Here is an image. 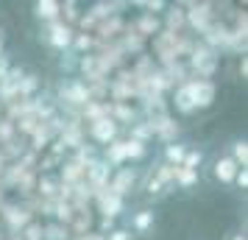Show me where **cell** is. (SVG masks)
<instances>
[{
    "label": "cell",
    "instance_id": "cell-9",
    "mask_svg": "<svg viewBox=\"0 0 248 240\" xmlns=\"http://www.w3.org/2000/svg\"><path fill=\"white\" fill-rule=\"evenodd\" d=\"M179 106L184 109V112L195 109V106H192V98H190V87H181V90H179Z\"/></svg>",
    "mask_w": 248,
    "mask_h": 240
},
{
    "label": "cell",
    "instance_id": "cell-13",
    "mask_svg": "<svg viewBox=\"0 0 248 240\" xmlns=\"http://www.w3.org/2000/svg\"><path fill=\"white\" fill-rule=\"evenodd\" d=\"M128 238H131L128 232H114V235H112V238H109V240H128Z\"/></svg>",
    "mask_w": 248,
    "mask_h": 240
},
{
    "label": "cell",
    "instance_id": "cell-7",
    "mask_svg": "<svg viewBox=\"0 0 248 240\" xmlns=\"http://www.w3.org/2000/svg\"><path fill=\"white\" fill-rule=\"evenodd\" d=\"M184 157H187V145H181V143L168 145V151H165V160L170 165H179V168H181V162H184Z\"/></svg>",
    "mask_w": 248,
    "mask_h": 240
},
{
    "label": "cell",
    "instance_id": "cell-10",
    "mask_svg": "<svg viewBox=\"0 0 248 240\" xmlns=\"http://www.w3.org/2000/svg\"><path fill=\"white\" fill-rule=\"evenodd\" d=\"M123 151H125V157H142V154H145V148H142L140 143H128Z\"/></svg>",
    "mask_w": 248,
    "mask_h": 240
},
{
    "label": "cell",
    "instance_id": "cell-1",
    "mask_svg": "<svg viewBox=\"0 0 248 240\" xmlns=\"http://www.w3.org/2000/svg\"><path fill=\"white\" fill-rule=\"evenodd\" d=\"M237 171H240V165H237L229 154H220V157H215V162H212V179L217 184H234V179H237Z\"/></svg>",
    "mask_w": 248,
    "mask_h": 240
},
{
    "label": "cell",
    "instance_id": "cell-3",
    "mask_svg": "<svg viewBox=\"0 0 248 240\" xmlns=\"http://www.w3.org/2000/svg\"><path fill=\"white\" fill-rule=\"evenodd\" d=\"M190 87V98H192V106H209L212 103V95H215V87L206 84V81H198V84H187Z\"/></svg>",
    "mask_w": 248,
    "mask_h": 240
},
{
    "label": "cell",
    "instance_id": "cell-11",
    "mask_svg": "<svg viewBox=\"0 0 248 240\" xmlns=\"http://www.w3.org/2000/svg\"><path fill=\"white\" fill-rule=\"evenodd\" d=\"M234 184H237V187H243V190L248 187V168H240V171H237V179H234Z\"/></svg>",
    "mask_w": 248,
    "mask_h": 240
},
{
    "label": "cell",
    "instance_id": "cell-8",
    "mask_svg": "<svg viewBox=\"0 0 248 240\" xmlns=\"http://www.w3.org/2000/svg\"><path fill=\"white\" fill-rule=\"evenodd\" d=\"M151 224H154V212H151V209H142V212L134 218V229L137 232H145Z\"/></svg>",
    "mask_w": 248,
    "mask_h": 240
},
{
    "label": "cell",
    "instance_id": "cell-4",
    "mask_svg": "<svg viewBox=\"0 0 248 240\" xmlns=\"http://www.w3.org/2000/svg\"><path fill=\"white\" fill-rule=\"evenodd\" d=\"M92 137L98 140V143H103V145H109L117 137V126H114L112 120H101V123L92 126Z\"/></svg>",
    "mask_w": 248,
    "mask_h": 240
},
{
    "label": "cell",
    "instance_id": "cell-12",
    "mask_svg": "<svg viewBox=\"0 0 248 240\" xmlns=\"http://www.w3.org/2000/svg\"><path fill=\"white\" fill-rule=\"evenodd\" d=\"M226 240H248V238H246V232L234 229V232H229V235H226Z\"/></svg>",
    "mask_w": 248,
    "mask_h": 240
},
{
    "label": "cell",
    "instance_id": "cell-5",
    "mask_svg": "<svg viewBox=\"0 0 248 240\" xmlns=\"http://www.w3.org/2000/svg\"><path fill=\"white\" fill-rule=\"evenodd\" d=\"M36 17H39V20H47V23H56V17H59V3H53V0L36 3Z\"/></svg>",
    "mask_w": 248,
    "mask_h": 240
},
{
    "label": "cell",
    "instance_id": "cell-2",
    "mask_svg": "<svg viewBox=\"0 0 248 240\" xmlns=\"http://www.w3.org/2000/svg\"><path fill=\"white\" fill-rule=\"evenodd\" d=\"M73 42V31H70L64 23H50V28H47V45L59 48V50H64V48Z\"/></svg>",
    "mask_w": 248,
    "mask_h": 240
},
{
    "label": "cell",
    "instance_id": "cell-6",
    "mask_svg": "<svg viewBox=\"0 0 248 240\" xmlns=\"http://www.w3.org/2000/svg\"><path fill=\"white\" fill-rule=\"evenodd\" d=\"M229 157H232L240 168H248V143L246 140H237L234 145H232V154H229Z\"/></svg>",
    "mask_w": 248,
    "mask_h": 240
}]
</instances>
